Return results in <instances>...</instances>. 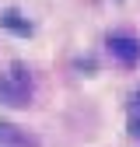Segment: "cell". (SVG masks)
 Instances as JSON below:
<instances>
[{
	"mask_svg": "<svg viewBox=\"0 0 140 147\" xmlns=\"http://www.w3.org/2000/svg\"><path fill=\"white\" fill-rule=\"evenodd\" d=\"M109 53L122 67H133L140 63V39L137 35H109Z\"/></svg>",
	"mask_w": 140,
	"mask_h": 147,
	"instance_id": "obj_2",
	"label": "cell"
},
{
	"mask_svg": "<svg viewBox=\"0 0 140 147\" xmlns=\"http://www.w3.org/2000/svg\"><path fill=\"white\" fill-rule=\"evenodd\" d=\"M133 137H140V119H133Z\"/></svg>",
	"mask_w": 140,
	"mask_h": 147,
	"instance_id": "obj_5",
	"label": "cell"
},
{
	"mask_svg": "<svg viewBox=\"0 0 140 147\" xmlns=\"http://www.w3.org/2000/svg\"><path fill=\"white\" fill-rule=\"evenodd\" d=\"M0 147H35V140L28 133H21L11 123H0Z\"/></svg>",
	"mask_w": 140,
	"mask_h": 147,
	"instance_id": "obj_3",
	"label": "cell"
},
{
	"mask_svg": "<svg viewBox=\"0 0 140 147\" xmlns=\"http://www.w3.org/2000/svg\"><path fill=\"white\" fill-rule=\"evenodd\" d=\"M32 102V77L21 63H14L11 74H0V105H14L21 109Z\"/></svg>",
	"mask_w": 140,
	"mask_h": 147,
	"instance_id": "obj_1",
	"label": "cell"
},
{
	"mask_svg": "<svg viewBox=\"0 0 140 147\" xmlns=\"http://www.w3.org/2000/svg\"><path fill=\"white\" fill-rule=\"evenodd\" d=\"M4 25H7V28H14V32H21V35H28V32H32V25L18 21V11H7V14H4Z\"/></svg>",
	"mask_w": 140,
	"mask_h": 147,
	"instance_id": "obj_4",
	"label": "cell"
},
{
	"mask_svg": "<svg viewBox=\"0 0 140 147\" xmlns=\"http://www.w3.org/2000/svg\"><path fill=\"white\" fill-rule=\"evenodd\" d=\"M137 105H140V95H137Z\"/></svg>",
	"mask_w": 140,
	"mask_h": 147,
	"instance_id": "obj_6",
	"label": "cell"
}]
</instances>
